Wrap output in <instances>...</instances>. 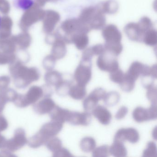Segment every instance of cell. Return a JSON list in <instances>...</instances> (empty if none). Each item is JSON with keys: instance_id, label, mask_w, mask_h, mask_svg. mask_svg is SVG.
Returning <instances> with one entry per match:
<instances>
[{"instance_id": "cell-30", "label": "cell", "mask_w": 157, "mask_h": 157, "mask_svg": "<svg viewBox=\"0 0 157 157\" xmlns=\"http://www.w3.org/2000/svg\"><path fill=\"white\" fill-rule=\"evenodd\" d=\"M4 91L9 102H13L19 94L15 90L11 88H8L4 90Z\"/></svg>"}, {"instance_id": "cell-14", "label": "cell", "mask_w": 157, "mask_h": 157, "mask_svg": "<svg viewBox=\"0 0 157 157\" xmlns=\"http://www.w3.org/2000/svg\"><path fill=\"white\" fill-rule=\"evenodd\" d=\"M70 112V110L61 108L58 105H56L54 109L49 113V115L51 121L64 124L67 122Z\"/></svg>"}, {"instance_id": "cell-8", "label": "cell", "mask_w": 157, "mask_h": 157, "mask_svg": "<svg viewBox=\"0 0 157 157\" xmlns=\"http://www.w3.org/2000/svg\"><path fill=\"white\" fill-rule=\"evenodd\" d=\"M140 136L136 129L133 128H122L117 130L115 135L114 140L124 142L128 140L131 143H136L139 140Z\"/></svg>"}, {"instance_id": "cell-7", "label": "cell", "mask_w": 157, "mask_h": 157, "mask_svg": "<svg viewBox=\"0 0 157 157\" xmlns=\"http://www.w3.org/2000/svg\"><path fill=\"white\" fill-rule=\"evenodd\" d=\"M106 94L105 90L102 88L94 89L88 97L83 101V107L84 110L90 111L94 109L98 104V102L103 100Z\"/></svg>"}, {"instance_id": "cell-27", "label": "cell", "mask_w": 157, "mask_h": 157, "mask_svg": "<svg viewBox=\"0 0 157 157\" xmlns=\"http://www.w3.org/2000/svg\"><path fill=\"white\" fill-rule=\"evenodd\" d=\"M124 75V73L123 71L118 68L115 71L111 72L109 77L111 80L113 82L119 84L123 80Z\"/></svg>"}, {"instance_id": "cell-18", "label": "cell", "mask_w": 157, "mask_h": 157, "mask_svg": "<svg viewBox=\"0 0 157 157\" xmlns=\"http://www.w3.org/2000/svg\"><path fill=\"white\" fill-rule=\"evenodd\" d=\"M86 94V86L77 83L71 86L70 89L68 94L75 100H80L84 98Z\"/></svg>"}, {"instance_id": "cell-13", "label": "cell", "mask_w": 157, "mask_h": 157, "mask_svg": "<svg viewBox=\"0 0 157 157\" xmlns=\"http://www.w3.org/2000/svg\"><path fill=\"white\" fill-rule=\"evenodd\" d=\"M157 66L154 65L150 67L148 70L141 75V82L144 88L147 90L154 86V80L157 78Z\"/></svg>"}, {"instance_id": "cell-10", "label": "cell", "mask_w": 157, "mask_h": 157, "mask_svg": "<svg viewBox=\"0 0 157 157\" xmlns=\"http://www.w3.org/2000/svg\"><path fill=\"white\" fill-rule=\"evenodd\" d=\"M91 121V115L88 112L71 111L67 122L73 125L88 126Z\"/></svg>"}, {"instance_id": "cell-36", "label": "cell", "mask_w": 157, "mask_h": 157, "mask_svg": "<svg viewBox=\"0 0 157 157\" xmlns=\"http://www.w3.org/2000/svg\"><path fill=\"white\" fill-rule=\"evenodd\" d=\"M1 18L0 17V27H1Z\"/></svg>"}, {"instance_id": "cell-1", "label": "cell", "mask_w": 157, "mask_h": 157, "mask_svg": "<svg viewBox=\"0 0 157 157\" xmlns=\"http://www.w3.org/2000/svg\"><path fill=\"white\" fill-rule=\"evenodd\" d=\"M10 72L14 85L19 89H25L40 78V71L35 67L28 68L20 63L12 65Z\"/></svg>"}, {"instance_id": "cell-29", "label": "cell", "mask_w": 157, "mask_h": 157, "mask_svg": "<svg viewBox=\"0 0 157 157\" xmlns=\"http://www.w3.org/2000/svg\"><path fill=\"white\" fill-rule=\"evenodd\" d=\"M11 82V78L9 76L3 75L0 76V91H3L9 88Z\"/></svg>"}, {"instance_id": "cell-5", "label": "cell", "mask_w": 157, "mask_h": 157, "mask_svg": "<svg viewBox=\"0 0 157 157\" xmlns=\"http://www.w3.org/2000/svg\"><path fill=\"white\" fill-rule=\"evenodd\" d=\"M157 105L151 104L148 109L138 106L135 108L132 114L134 120L140 123L151 120H155L157 118Z\"/></svg>"}, {"instance_id": "cell-3", "label": "cell", "mask_w": 157, "mask_h": 157, "mask_svg": "<svg viewBox=\"0 0 157 157\" xmlns=\"http://www.w3.org/2000/svg\"><path fill=\"white\" fill-rule=\"evenodd\" d=\"M91 68V61L82 60L73 76L77 83L86 86L89 83L92 78Z\"/></svg>"}, {"instance_id": "cell-11", "label": "cell", "mask_w": 157, "mask_h": 157, "mask_svg": "<svg viewBox=\"0 0 157 157\" xmlns=\"http://www.w3.org/2000/svg\"><path fill=\"white\" fill-rule=\"evenodd\" d=\"M55 101L50 97H44L33 104V110L38 115L49 113L56 107Z\"/></svg>"}, {"instance_id": "cell-19", "label": "cell", "mask_w": 157, "mask_h": 157, "mask_svg": "<svg viewBox=\"0 0 157 157\" xmlns=\"http://www.w3.org/2000/svg\"><path fill=\"white\" fill-rule=\"evenodd\" d=\"M111 155L116 157H124L126 156L127 151L123 142L114 140L113 143L110 147Z\"/></svg>"}, {"instance_id": "cell-28", "label": "cell", "mask_w": 157, "mask_h": 157, "mask_svg": "<svg viewBox=\"0 0 157 157\" xmlns=\"http://www.w3.org/2000/svg\"><path fill=\"white\" fill-rule=\"evenodd\" d=\"M157 89L156 86H153L147 89V97L151 104L157 105Z\"/></svg>"}, {"instance_id": "cell-12", "label": "cell", "mask_w": 157, "mask_h": 157, "mask_svg": "<svg viewBox=\"0 0 157 157\" xmlns=\"http://www.w3.org/2000/svg\"><path fill=\"white\" fill-rule=\"evenodd\" d=\"M93 110L92 114L97 118L99 122L103 125L109 124L112 118L111 113L106 107L98 105Z\"/></svg>"}, {"instance_id": "cell-16", "label": "cell", "mask_w": 157, "mask_h": 157, "mask_svg": "<svg viewBox=\"0 0 157 157\" xmlns=\"http://www.w3.org/2000/svg\"><path fill=\"white\" fill-rule=\"evenodd\" d=\"M63 79V74L57 71H49L44 76L46 83L49 86H56L58 85Z\"/></svg>"}, {"instance_id": "cell-32", "label": "cell", "mask_w": 157, "mask_h": 157, "mask_svg": "<svg viewBox=\"0 0 157 157\" xmlns=\"http://www.w3.org/2000/svg\"><path fill=\"white\" fill-rule=\"evenodd\" d=\"M9 102L4 90L0 91V114L3 112L6 105Z\"/></svg>"}, {"instance_id": "cell-17", "label": "cell", "mask_w": 157, "mask_h": 157, "mask_svg": "<svg viewBox=\"0 0 157 157\" xmlns=\"http://www.w3.org/2000/svg\"><path fill=\"white\" fill-rule=\"evenodd\" d=\"M73 78L71 76L67 79H63L62 81L56 87V93L60 96H65L68 94L70 89L73 84Z\"/></svg>"}, {"instance_id": "cell-15", "label": "cell", "mask_w": 157, "mask_h": 157, "mask_svg": "<svg viewBox=\"0 0 157 157\" xmlns=\"http://www.w3.org/2000/svg\"><path fill=\"white\" fill-rule=\"evenodd\" d=\"M148 67L140 62L135 61L131 64L126 72L136 81L140 75H142L145 72Z\"/></svg>"}, {"instance_id": "cell-31", "label": "cell", "mask_w": 157, "mask_h": 157, "mask_svg": "<svg viewBox=\"0 0 157 157\" xmlns=\"http://www.w3.org/2000/svg\"><path fill=\"white\" fill-rule=\"evenodd\" d=\"M53 156L55 157H73V155L69 151L64 147H61L57 151L53 152Z\"/></svg>"}, {"instance_id": "cell-9", "label": "cell", "mask_w": 157, "mask_h": 157, "mask_svg": "<svg viewBox=\"0 0 157 157\" xmlns=\"http://www.w3.org/2000/svg\"><path fill=\"white\" fill-rule=\"evenodd\" d=\"M63 127V124L51 121L43 125L38 132L48 141L58 135L62 130Z\"/></svg>"}, {"instance_id": "cell-2", "label": "cell", "mask_w": 157, "mask_h": 157, "mask_svg": "<svg viewBox=\"0 0 157 157\" xmlns=\"http://www.w3.org/2000/svg\"><path fill=\"white\" fill-rule=\"evenodd\" d=\"M51 86L48 84L43 87L33 86L28 90L26 94H19L14 104L19 108H25L30 105L34 104L41 98L50 97L53 94Z\"/></svg>"}, {"instance_id": "cell-20", "label": "cell", "mask_w": 157, "mask_h": 157, "mask_svg": "<svg viewBox=\"0 0 157 157\" xmlns=\"http://www.w3.org/2000/svg\"><path fill=\"white\" fill-rule=\"evenodd\" d=\"M135 82L136 80L126 72L123 80L119 84L122 90L126 92H130L135 88Z\"/></svg>"}, {"instance_id": "cell-25", "label": "cell", "mask_w": 157, "mask_h": 157, "mask_svg": "<svg viewBox=\"0 0 157 157\" xmlns=\"http://www.w3.org/2000/svg\"><path fill=\"white\" fill-rule=\"evenodd\" d=\"M110 155V147L107 145L100 146L93 151V156L94 157H107Z\"/></svg>"}, {"instance_id": "cell-35", "label": "cell", "mask_w": 157, "mask_h": 157, "mask_svg": "<svg viewBox=\"0 0 157 157\" xmlns=\"http://www.w3.org/2000/svg\"><path fill=\"white\" fill-rule=\"evenodd\" d=\"M7 140L6 138L0 134V149L2 150L5 148Z\"/></svg>"}, {"instance_id": "cell-6", "label": "cell", "mask_w": 157, "mask_h": 157, "mask_svg": "<svg viewBox=\"0 0 157 157\" xmlns=\"http://www.w3.org/2000/svg\"><path fill=\"white\" fill-rule=\"evenodd\" d=\"M113 54H103L98 58L97 67L101 70L107 72H113L119 68V64Z\"/></svg>"}, {"instance_id": "cell-21", "label": "cell", "mask_w": 157, "mask_h": 157, "mask_svg": "<svg viewBox=\"0 0 157 157\" xmlns=\"http://www.w3.org/2000/svg\"><path fill=\"white\" fill-rule=\"evenodd\" d=\"M96 145V141L94 138L85 137L81 140L80 147L83 152H90L94 150Z\"/></svg>"}, {"instance_id": "cell-26", "label": "cell", "mask_w": 157, "mask_h": 157, "mask_svg": "<svg viewBox=\"0 0 157 157\" xmlns=\"http://www.w3.org/2000/svg\"><path fill=\"white\" fill-rule=\"evenodd\" d=\"M143 157H157V147L153 141H151L147 144V147L143 152Z\"/></svg>"}, {"instance_id": "cell-33", "label": "cell", "mask_w": 157, "mask_h": 157, "mask_svg": "<svg viewBox=\"0 0 157 157\" xmlns=\"http://www.w3.org/2000/svg\"><path fill=\"white\" fill-rule=\"evenodd\" d=\"M128 112V109L127 107L125 106H121L116 114V118L117 120H121L123 119L127 114Z\"/></svg>"}, {"instance_id": "cell-4", "label": "cell", "mask_w": 157, "mask_h": 157, "mask_svg": "<svg viewBox=\"0 0 157 157\" xmlns=\"http://www.w3.org/2000/svg\"><path fill=\"white\" fill-rule=\"evenodd\" d=\"M27 143L28 140L25 130L21 128H19L15 130L13 137L7 140L6 147L3 149L12 153L22 148Z\"/></svg>"}, {"instance_id": "cell-34", "label": "cell", "mask_w": 157, "mask_h": 157, "mask_svg": "<svg viewBox=\"0 0 157 157\" xmlns=\"http://www.w3.org/2000/svg\"><path fill=\"white\" fill-rule=\"evenodd\" d=\"M9 127V123L7 119L0 114V132L5 131Z\"/></svg>"}, {"instance_id": "cell-22", "label": "cell", "mask_w": 157, "mask_h": 157, "mask_svg": "<svg viewBox=\"0 0 157 157\" xmlns=\"http://www.w3.org/2000/svg\"><path fill=\"white\" fill-rule=\"evenodd\" d=\"M120 98V94L118 92L111 91L105 94L103 100L105 105L112 107L118 103Z\"/></svg>"}, {"instance_id": "cell-23", "label": "cell", "mask_w": 157, "mask_h": 157, "mask_svg": "<svg viewBox=\"0 0 157 157\" xmlns=\"http://www.w3.org/2000/svg\"><path fill=\"white\" fill-rule=\"evenodd\" d=\"M35 1V0H13V5L17 9L26 11L33 6Z\"/></svg>"}, {"instance_id": "cell-24", "label": "cell", "mask_w": 157, "mask_h": 157, "mask_svg": "<svg viewBox=\"0 0 157 157\" xmlns=\"http://www.w3.org/2000/svg\"><path fill=\"white\" fill-rule=\"evenodd\" d=\"M47 147L52 152H55L62 147V141L58 137L52 138L47 142Z\"/></svg>"}]
</instances>
